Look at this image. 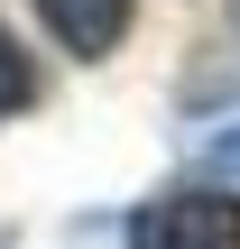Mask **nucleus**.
Listing matches in <instances>:
<instances>
[{
  "mask_svg": "<svg viewBox=\"0 0 240 249\" xmlns=\"http://www.w3.org/2000/svg\"><path fill=\"white\" fill-rule=\"evenodd\" d=\"M129 249H240V194L213 185H166L129 213Z\"/></svg>",
  "mask_w": 240,
  "mask_h": 249,
  "instance_id": "1",
  "label": "nucleus"
},
{
  "mask_svg": "<svg viewBox=\"0 0 240 249\" xmlns=\"http://www.w3.org/2000/svg\"><path fill=\"white\" fill-rule=\"evenodd\" d=\"M37 18L55 28V46H65V55L102 65V55L120 46V28H129V0H37Z\"/></svg>",
  "mask_w": 240,
  "mask_h": 249,
  "instance_id": "2",
  "label": "nucleus"
},
{
  "mask_svg": "<svg viewBox=\"0 0 240 249\" xmlns=\"http://www.w3.org/2000/svg\"><path fill=\"white\" fill-rule=\"evenodd\" d=\"M28 102H37V65H28V46L0 28V120H9V111H28Z\"/></svg>",
  "mask_w": 240,
  "mask_h": 249,
  "instance_id": "3",
  "label": "nucleus"
},
{
  "mask_svg": "<svg viewBox=\"0 0 240 249\" xmlns=\"http://www.w3.org/2000/svg\"><path fill=\"white\" fill-rule=\"evenodd\" d=\"M203 166H213V176H240V120H222V129L203 139Z\"/></svg>",
  "mask_w": 240,
  "mask_h": 249,
  "instance_id": "4",
  "label": "nucleus"
}]
</instances>
